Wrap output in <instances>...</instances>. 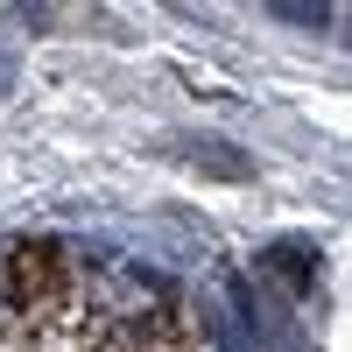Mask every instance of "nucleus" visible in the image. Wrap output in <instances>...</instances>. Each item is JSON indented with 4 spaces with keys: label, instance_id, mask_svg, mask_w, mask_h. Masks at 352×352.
<instances>
[{
    "label": "nucleus",
    "instance_id": "f257e3e1",
    "mask_svg": "<svg viewBox=\"0 0 352 352\" xmlns=\"http://www.w3.org/2000/svg\"><path fill=\"white\" fill-rule=\"evenodd\" d=\"M8 289H14L21 303H43V296H56V289H64V254H56L50 240L21 247V254L8 261Z\"/></svg>",
    "mask_w": 352,
    "mask_h": 352
},
{
    "label": "nucleus",
    "instance_id": "f03ea898",
    "mask_svg": "<svg viewBox=\"0 0 352 352\" xmlns=\"http://www.w3.org/2000/svg\"><path fill=\"white\" fill-rule=\"evenodd\" d=\"M184 155H190V162H204L212 176H226V184H240V176H254V162H247L240 148H226V141H184Z\"/></svg>",
    "mask_w": 352,
    "mask_h": 352
},
{
    "label": "nucleus",
    "instance_id": "7ed1b4c3",
    "mask_svg": "<svg viewBox=\"0 0 352 352\" xmlns=\"http://www.w3.org/2000/svg\"><path fill=\"white\" fill-rule=\"evenodd\" d=\"M268 268H282V275H296V289L310 282V268H317V261L303 254V247H268Z\"/></svg>",
    "mask_w": 352,
    "mask_h": 352
},
{
    "label": "nucleus",
    "instance_id": "20e7f679",
    "mask_svg": "<svg viewBox=\"0 0 352 352\" xmlns=\"http://www.w3.org/2000/svg\"><path fill=\"white\" fill-rule=\"evenodd\" d=\"M275 14H282V21H303V28H324V21H331V8H303V0H282Z\"/></svg>",
    "mask_w": 352,
    "mask_h": 352
},
{
    "label": "nucleus",
    "instance_id": "39448f33",
    "mask_svg": "<svg viewBox=\"0 0 352 352\" xmlns=\"http://www.w3.org/2000/svg\"><path fill=\"white\" fill-rule=\"evenodd\" d=\"M0 92H14V56L0 50Z\"/></svg>",
    "mask_w": 352,
    "mask_h": 352
},
{
    "label": "nucleus",
    "instance_id": "423d86ee",
    "mask_svg": "<svg viewBox=\"0 0 352 352\" xmlns=\"http://www.w3.org/2000/svg\"><path fill=\"white\" fill-rule=\"evenodd\" d=\"M345 43H352V14H345Z\"/></svg>",
    "mask_w": 352,
    "mask_h": 352
}]
</instances>
